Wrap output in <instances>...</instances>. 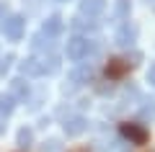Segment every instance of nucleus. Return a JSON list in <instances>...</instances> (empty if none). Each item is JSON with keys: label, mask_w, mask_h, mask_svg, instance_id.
<instances>
[{"label": "nucleus", "mask_w": 155, "mask_h": 152, "mask_svg": "<svg viewBox=\"0 0 155 152\" xmlns=\"http://www.w3.org/2000/svg\"><path fill=\"white\" fill-rule=\"evenodd\" d=\"M62 28H65V23H62V18L60 16H49L44 21V26H41V34H47V36H60L62 34Z\"/></svg>", "instance_id": "obj_10"}, {"label": "nucleus", "mask_w": 155, "mask_h": 152, "mask_svg": "<svg viewBox=\"0 0 155 152\" xmlns=\"http://www.w3.org/2000/svg\"><path fill=\"white\" fill-rule=\"evenodd\" d=\"M91 52H98V47H96V41H91V39H85V36H72L70 41H67V47H65V54H67L70 62L85 60Z\"/></svg>", "instance_id": "obj_1"}, {"label": "nucleus", "mask_w": 155, "mask_h": 152, "mask_svg": "<svg viewBox=\"0 0 155 152\" xmlns=\"http://www.w3.org/2000/svg\"><path fill=\"white\" fill-rule=\"evenodd\" d=\"M147 82H150V85L155 88V62L150 65V70H147Z\"/></svg>", "instance_id": "obj_21"}, {"label": "nucleus", "mask_w": 155, "mask_h": 152, "mask_svg": "<svg viewBox=\"0 0 155 152\" xmlns=\"http://www.w3.org/2000/svg\"><path fill=\"white\" fill-rule=\"evenodd\" d=\"M21 72L26 77H41L44 75V62L39 60V57H28V60L21 62Z\"/></svg>", "instance_id": "obj_7"}, {"label": "nucleus", "mask_w": 155, "mask_h": 152, "mask_svg": "<svg viewBox=\"0 0 155 152\" xmlns=\"http://www.w3.org/2000/svg\"><path fill=\"white\" fill-rule=\"evenodd\" d=\"M16 144L21 147V150H28V147L34 144V131L28 129V126H21V129H18V134H16Z\"/></svg>", "instance_id": "obj_12"}, {"label": "nucleus", "mask_w": 155, "mask_h": 152, "mask_svg": "<svg viewBox=\"0 0 155 152\" xmlns=\"http://www.w3.org/2000/svg\"><path fill=\"white\" fill-rule=\"evenodd\" d=\"M41 62H44V75H47V72H57V70H60V57H54V54L44 57Z\"/></svg>", "instance_id": "obj_16"}, {"label": "nucleus", "mask_w": 155, "mask_h": 152, "mask_svg": "<svg viewBox=\"0 0 155 152\" xmlns=\"http://www.w3.org/2000/svg\"><path fill=\"white\" fill-rule=\"evenodd\" d=\"M11 95L16 98V101H28V95H31V88H28V82L23 80V77L11 80Z\"/></svg>", "instance_id": "obj_9"}, {"label": "nucleus", "mask_w": 155, "mask_h": 152, "mask_svg": "<svg viewBox=\"0 0 155 152\" xmlns=\"http://www.w3.org/2000/svg\"><path fill=\"white\" fill-rule=\"evenodd\" d=\"M3 129H5V124H3V121H0V134H3Z\"/></svg>", "instance_id": "obj_24"}, {"label": "nucleus", "mask_w": 155, "mask_h": 152, "mask_svg": "<svg viewBox=\"0 0 155 152\" xmlns=\"http://www.w3.org/2000/svg\"><path fill=\"white\" fill-rule=\"evenodd\" d=\"M140 119H155V98H150V101H145V106L140 108Z\"/></svg>", "instance_id": "obj_15"}, {"label": "nucleus", "mask_w": 155, "mask_h": 152, "mask_svg": "<svg viewBox=\"0 0 155 152\" xmlns=\"http://www.w3.org/2000/svg\"><path fill=\"white\" fill-rule=\"evenodd\" d=\"M52 47H54L52 36H47V34H41V31L31 39V49L34 52H52Z\"/></svg>", "instance_id": "obj_11"}, {"label": "nucleus", "mask_w": 155, "mask_h": 152, "mask_svg": "<svg viewBox=\"0 0 155 152\" xmlns=\"http://www.w3.org/2000/svg\"><path fill=\"white\" fill-rule=\"evenodd\" d=\"M5 18H8V5H5V3H0V26L5 23Z\"/></svg>", "instance_id": "obj_20"}, {"label": "nucleus", "mask_w": 155, "mask_h": 152, "mask_svg": "<svg viewBox=\"0 0 155 152\" xmlns=\"http://www.w3.org/2000/svg\"><path fill=\"white\" fill-rule=\"evenodd\" d=\"M129 11H132V3H129V0H116L114 3V16L116 18H127Z\"/></svg>", "instance_id": "obj_14"}, {"label": "nucleus", "mask_w": 155, "mask_h": 152, "mask_svg": "<svg viewBox=\"0 0 155 152\" xmlns=\"http://www.w3.org/2000/svg\"><path fill=\"white\" fill-rule=\"evenodd\" d=\"M93 75H96V70H93V65H78L75 70H70V75H67V82L62 85V90H78L80 85H85V82H91L93 80Z\"/></svg>", "instance_id": "obj_2"}, {"label": "nucleus", "mask_w": 155, "mask_h": 152, "mask_svg": "<svg viewBox=\"0 0 155 152\" xmlns=\"http://www.w3.org/2000/svg\"><path fill=\"white\" fill-rule=\"evenodd\" d=\"M122 134L127 137L129 142H134V144H145V142H147V131L140 124H122Z\"/></svg>", "instance_id": "obj_6"}, {"label": "nucleus", "mask_w": 155, "mask_h": 152, "mask_svg": "<svg viewBox=\"0 0 155 152\" xmlns=\"http://www.w3.org/2000/svg\"><path fill=\"white\" fill-rule=\"evenodd\" d=\"M16 108V98L11 93H0V116H11Z\"/></svg>", "instance_id": "obj_13"}, {"label": "nucleus", "mask_w": 155, "mask_h": 152, "mask_svg": "<svg viewBox=\"0 0 155 152\" xmlns=\"http://www.w3.org/2000/svg\"><path fill=\"white\" fill-rule=\"evenodd\" d=\"M114 41L119 47H134V41H137V26L134 23H122L116 36H114Z\"/></svg>", "instance_id": "obj_5"}, {"label": "nucleus", "mask_w": 155, "mask_h": 152, "mask_svg": "<svg viewBox=\"0 0 155 152\" xmlns=\"http://www.w3.org/2000/svg\"><path fill=\"white\" fill-rule=\"evenodd\" d=\"M13 60H16L13 54H5L3 60H0V75H5V72L11 70V62H13Z\"/></svg>", "instance_id": "obj_18"}, {"label": "nucleus", "mask_w": 155, "mask_h": 152, "mask_svg": "<svg viewBox=\"0 0 155 152\" xmlns=\"http://www.w3.org/2000/svg\"><path fill=\"white\" fill-rule=\"evenodd\" d=\"M70 152H88V147H75V150H70Z\"/></svg>", "instance_id": "obj_22"}, {"label": "nucleus", "mask_w": 155, "mask_h": 152, "mask_svg": "<svg viewBox=\"0 0 155 152\" xmlns=\"http://www.w3.org/2000/svg\"><path fill=\"white\" fill-rule=\"evenodd\" d=\"M150 152H155V150H150Z\"/></svg>", "instance_id": "obj_26"}, {"label": "nucleus", "mask_w": 155, "mask_h": 152, "mask_svg": "<svg viewBox=\"0 0 155 152\" xmlns=\"http://www.w3.org/2000/svg\"><path fill=\"white\" fill-rule=\"evenodd\" d=\"M0 28H3V34H5L11 41H21L23 28H26V18L18 16V13H13V16H8V18H5V23H3Z\"/></svg>", "instance_id": "obj_3"}, {"label": "nucleus", "mask_w": 155, "mask_h": 152, "mask_svg": "<svg viewBox=\"0 0 155 152\" xmlns=\"http://www.w3.org/2000/svg\"><path fill=\"white\" fill-rule=\"evenodd\" d=\"M62 129H65L67 137H78V134H83L85 129H88V119L80 114H70L65 116V121H62Z\"/></svg>", "instance_id": "obj_4"}, {"label": "nucleus", "mask_w": 155, "mask_h": 152, "mask_svg": "<svg viewBox=\"0 0 155 152\" xmlns=\"http://www.w3.org/2000/svg\"><path fill=\"white\" fill-rule=\"evenodd\" d=\"M127 62H122V60H114V62H111V65H109V75L111 77H116V75H122V72L124 70H127Z\"/></svg>", "instance_id": "obj_17"}, {"label": "nucleus", "mask_w": 155, "mask_h": 152, "mask_svg": "<svg viewBox=\"0 0 155 152\" xmlns=\"http://www.w3.org/2000/svg\"><path fill=\"white\" fill-rule=\"evenodd\" d=\"M60 3H65V0H60Z\"/></svg>", "instance_id": "obj_25"}, {"label": "nucleus", "mask_w": 155, "mask_h": 152, "mask_svg": "<svg viewBox=\"0 0 155 152\" xmlns=\"http://www.w3.org/2000/svg\"><path fill=\"white\" fill-rule=\"evenodd\" d=\"M147 5H150V8H155V0H147Z\"/></svg>", "instance_id": "obj_23"}, {"label": "nucleus", "mask_w": 155, "mask_h": 152, "mask_svg": "<svg viewBox=\"0 0 155 152\" xmlns=\"http://www.w3.org/2000/svg\"><path fill=\"white\" fill-rule=\"evenodd\" d=\"M106 11V0H80V13L88 18H98Z\"/></svg>", "instance_id": "obj_8"}, {"label": "nucleus", "mask_w": 155, "mask_h": 152, "mask_svg": "<svg viewBox=\"0 0 155 152\" xmlns=\"http://www.w3.org/2000/svg\"><path fill=\"white\" fill-rule=\"evenodd\" d=\"M44 152H62L60 139H49V142H44Z\"/></svg>", "instance_id": "obj_19"}]
</instances>
